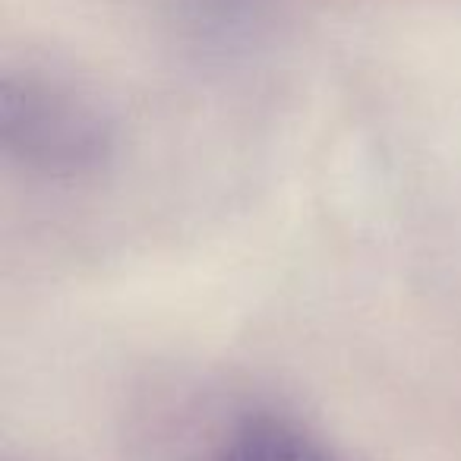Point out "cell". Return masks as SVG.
<instances>
[{
  "label": "cell",
  "instance_id": "6da1fadb",
  "mask_svg": "<svg viewBox=\"0 0 461 461\" xmlns=\"http://www.w3.org/2000/svg\"><path fill=\"white\" fill-rule=\"evenodd\" d=\"M0 136L7 155L48 177L95 171L111 152L108 127L89 104L35 79L4 83Z\"/></svg>",
  "mask_w": 461,
  "mask_h": 461
},
{
  "label": "cell",
  "instance_id": "7a4b0ae2",
  "mask_svg": "<svg viewBox=\"0 0 461 461\" xmlns=\"http://www.w3.org/2000/svg\"><path fill=\"white\" fill-rule=\"evenodd\" d=\"M218 461H335L301 427L276 414H250L230 429Z\"/></svg>",
  "mask_w": 461,
  "mask_h": 461
}]
</instances>
